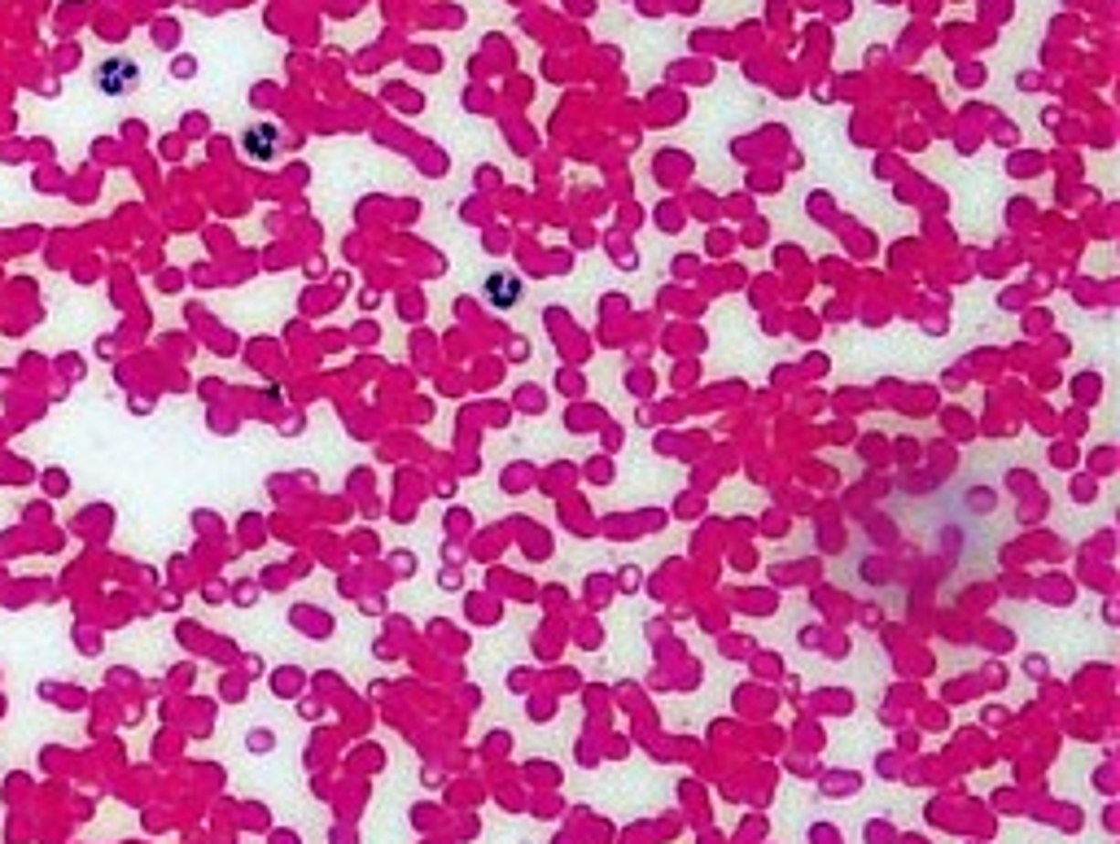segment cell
<instances>
[{"label":"cell","mask_w":1120,"mask_h":844,"mask_svg":"<svg viewBox=\"0 0 1120 844\" xmlns=\"http://www.w3.org/2000/svg\"><path fill=\"white\" fill-rule=\"evenodd\" d=\"M136 62H127V58H114V62H105L101 70H97V83H101L110 97H119V92H132L136 88Z\"/></svg>","instance_id":"1"}]
</instances>
